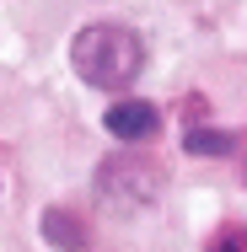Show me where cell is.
<instances>
[{
    "mask_svg": "<svg viewBox=\"0 0 247 252\" xmlns=\"http://www.w3.org/2000/svg\"><path fill=\"white\" fill-rule=\"evenodd\" d=\"M70 64L86 86L97 92H129L145 70V38L124 22H92L75 32L70 43Z\"/></svg>",
    "mask_w": 247,
    "mask_h": 252,
    "instance_id": "obj_1",
    "label": "cell"
},
{
    "mask_svg": "<svg viewBox=\"0 0 247 252\" xmlns=\"http://www.w3.org/2000/svg\"><path fill=\"white\" fill-rule=\"evenodd\" d=\"M97 188H102V199L113 204V209H145V204L156 199V188H161V172L113 156V161L97 172Z\"/></svg>",
    "mask_w": 247,
    "mask_h": 252,
    "instance_id": "obj_2",
    "label": "cell"
},
{
    "mask_svg": "<svg viewBox=\"0 0 247 252\" xmlns=\"http://www.w3.org/2000/svg\"><path fill=\"white\" fill-rule=\"evenodd\" d=\"M107 134L113 140H150L156 129H161V113L150 107V102H140V97H118L113 107H107Z\"/></svg>",
    "mask_w": 247,
    "mask_h": 252,
    "instance_id": "obj_3",
    "label": "cell"
},
{
    "mask_svg": "<svg viewBox=\"0 0 247 252\" xmlns=\"http://www.w3.org/2000/svg\"><path fill=\"white\" fill-rule=\"evenodd\" d=\"M43 242L59 252H86V225L70 215V209H49L43 215Z\"/></svg>",
    "mask_w": 247,
    "mask_h": 252,
    "instance_id": "obj_4",
    "label": "cell"
},
{
    "mask_svg": "<svg viewBox=\"0 0 247 252\" xmlns=\"http://www.w3.org/2000/svg\"><path fill=\"white\" fill-rule=\"evenodd\" d=\"M231 145H237V140H231L226 129H188V134H183V151L188 156H231Z\"/></svg>",
    "mask_w": 247,
    "mask_h": 252,
    "instance_id": "obj_5",
    "label": "cell"
},
{
    "mask_svg": "<svg viewBox=\"0 0 247 252\" xmlns=\"http://www.w3.org/2000/svg\"><path fill=\"white\" fill-rule=\"evenodd\" d=\"M242 242H247L242 231H226V236H215V242H210V252H247Z\"/></svg>",
    "mask_w": 247,
    "mask_h": 252,
    "instance_id": "obj_6",
    "label": "cell"
}]
</instances>
